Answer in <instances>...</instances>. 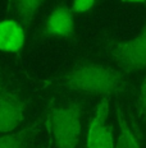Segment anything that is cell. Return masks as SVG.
Returning <instances> with one entry per match:
<instances>
[{"label":"cell","instance_id":"2","mask_svg":"<svg viewBox=\"0 0 146 148\" xmlns=\"http://www.w3.org/2000/svg\"><path fill=\"white\" fill-rule=\"evenodd\" d=\"M83 110L80 102L71 101L50 112V125L57 148H78L82 132Z\"/></svg>","mask_w":146,"mask_h":148},{"label":"cell","instance_id":"3","mask_svg":"<svg viewBox=\"0 0 146 148\" xmlns=\"http://www.w3.org/2000/svg\"><path fill=\"white\" fill-rule=\"evenodd\" d=\"M109 52L124 73L146 70V23L132 38L111 42Z\"/></svg>","mask_w":146,"mask_h":148},{"label":"cell","instance_id":"4","mask_svg":"<svg viewBox=\"0 0 146 148\" xmlns=\"http://www.w3.org/2000/svg\"><path fill=\"white\" fill-rule=\"evenodd\" d=\"M111 96H102L96 107L87 130V148H114L113 126L109 123Z\"/></svg>","mask_w":146,"mask_h":148},{"label":"cell","instance_id":"1","mask_svg":"<svg viewBox=\"0 0 146 148\" xmlns=\"http://www.w3.org/2000/svg\"><path fill=\"white\" fill-rule=\"evenodd\" d=\"M60 86L85 95L111 96L126 88L127 78L120 69L94 63L81 64L64 73Z\"/></svg>","mask_w":146,"mask_h":148},{"label":"cell","instance_id":"12","mask_svg":"<svg viewBox=\"0 0 146 148\" xmlns=\"http://www.w3.org/2000/svg\"><path fill=\"white\" fill-rule=\"evenodd\" d=\"M94 5L95 0H73L72 5H71V10L73 12V14L86 13V12L91 10Z\"/></svg>","mask_w":146,"mask_h":148},{"label":"cell","instance_id":"7","mask_svg":"<svg viewBox=\"0 0 146 148\" xmlns=\"http://www.w3.org/2000/svg\"><path fill=\"white\" fill-rule=\"evenodd\" d=\"M24 28L19 22L12 19H4L0 22V51L4 52H19L23 49Z\"/></svg>","mask_w":146,"mask_h":148},{"label":"cell","instance_id":"10","mask_svg":"<svg viewBox=\"0 0 146 148\" xmlns=\"http://www.w3.org/2000/svg\"><path fill=\"white\" fill-rule=\"evenodd\" d=\"M27 138L28 129H23L18 133H9L0 138V148H26Z\"/></svg>","mask_w":146,"mask_h":148},{"label":"cell","instance_id":"8","mask_svg":"<svg viewBox=\"0 0 146 148\" xmlns=\"http://www.w3.org/2000/svg\"><path fill=\"white\" fill-rule=\"evenodd\" d=\"M116 115L118 135L116 143H114V148H141L137 135L133 130L132 125L128 123L126 115H124V111L120 109V106H117Z\"/></svg>","mask_w":146,"mask_h":148},{"label":"cell","instance_id":"13","mask_svg":"<svg viewBox=\"0 0 146 148\" xmlns=\"http://www.w3.org/2000/svg\"><path fill=\"white\" fill-rule=\"evenodd\" d=\"M123 1H128V3H137V4H140V3H145L146 0H123Z\"/></svg>","mask_w":146,"mask_h":148},{"label":"cell","instance_id":"6","mask_svg":"<svg viewBox=\"0 0 146 148\" xmlns=\"http://www.w3.org/2000/svg\"><path fill=\"white\" fill-rule=\"evenodd\" d=\"M44 33L49 37L67 38L74 33V14L67 5H59L49 14Z\"/></svg>","mask_w":146,"mask_h":148},{"label":"cell","instance_id":"5","mask_svg":"<svg viewBox=\"0 0 146 148\" xmlns=\"http://www.w3.org/2000/svg\"><path fill=\"white\" fill-rule=\"evenodd\" d=\"M26 103L17 95L0 89V133H13L23 123Z\"/></svg>","mask_w":146,"mask_h":148},{"label":"cell","instance_id":"11","mask_svg":"<svg viewBox=\"0 0 146 148\" xmlns=\"http://www.w3.org/2000/svg\"><path fill=\"white\" fill-rule=\"evenodd\" d=\"M137 112L140 119L142 120L145 128H146V75L142 79L141 86H140L138 97H137Z\"/></svg>","mask_w":146,"mask_h":148},{"label":"cell","instance_id":"9","mask_svg":"<svg viewBox=\"0 0 146 148\" xmlns=\"http://www.w3.org/2000/svg\"><path fill=\"white\" fill-rule=\"evenodd\" d=\"M44 1L45 0H15V10L22 26H27L33 19Z\"/></svg>","mask_w":146,"mask_h":148}]
</instances>
